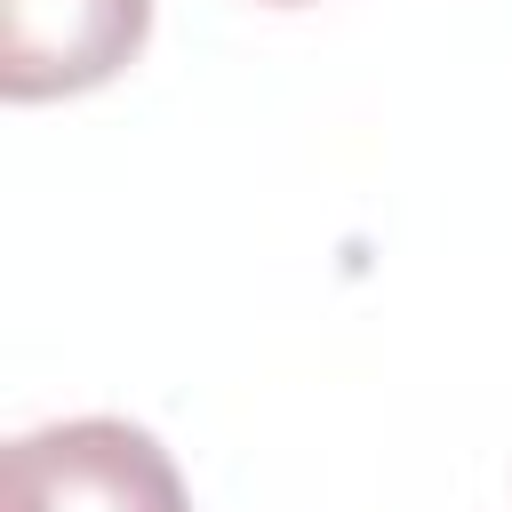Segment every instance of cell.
Returning a JSON list of instances; mask_svg holds the SVG:
<instances>
[{"label": "cell", "instance_id": "6da1fadb", "mask_svg": "<svg viewBox=\"0 0 512 512\" xmlns=\"http://www.w3.org/2000/svg\"><path fill=\"white\" fill-rule=\"evenodd\" d=\"M0 512H192L176 456L128 416H64L8 440Z\"/></svg>", "mask_w": 512, "mask_h": 512}, {"label": "cell", "instance_id": "7a4b0ae2", "mask_svg": "<svg viewBox=\"0 0 512 512\" xmlns=\"http://www.w3.org/2000/svg\"><path fill=\"white\" fill-rule=\"evenodd\" d=\"M152 0H0V96L48 104L136 64Z\"/></svg>", "mask_w": 512, "mask_h": 512}, {"label": "cell", "instance_id": "3957f363", "mask_svg": "<svg viewBox=\"0 0 512 512\" xmlns=\"http://www.w3.org/2000/svg\"><path fill=\"white\" fill-rule=\"evenodd\" d=\"M272 8H296V0H272Z\"/></svg>", "mask_w": 512, "mask_h": 512}]
</instances>
